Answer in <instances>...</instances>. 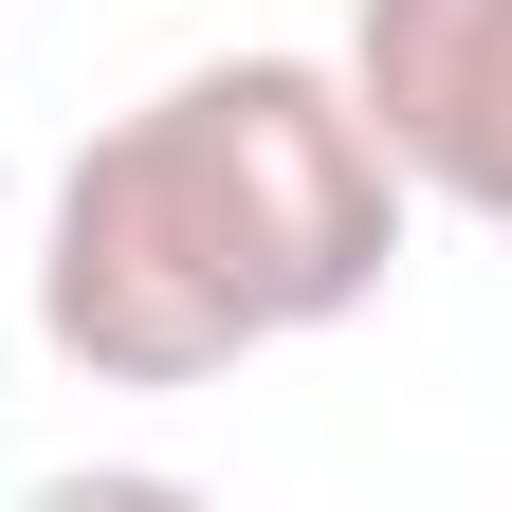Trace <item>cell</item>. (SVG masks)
<instances>
[{"mask_svg":"<svg viewBox=\"0 0 512 512\" xmlns=\"http://www.w3.org/2000/svg\"><path fill=\"white\" fill-rule=\"evenodd\" d=\"M348 110L403 165V202L512 220V0H348Z\"/></svg>","mask_w":512,"mask_h":512,"instance_id":"obj_2","label":"cell"},{"mask_svg":"<svg viewBox=\"0 0 512 512\" xmlns=\"http://www.w3.org/2000/svg\"><path fill=\"white\" fill-rule=\"evenodd\" d=\"M19 512H220L202 476H165V458H74V476H37Z\"/></svg>","mask_w":512,"mask_h":512,"instance_id":"obj_3","label":"cell"},{"mask_svg":"<svg viewBox=\"0 0 512 512\" xmlns=\"http://www.w3.org/2000/svg\"><path fill=\"white\" fill-rule=\"evenodd\" d=\"M403 256V165L330 55H202L55 165L37 330L92 384H220L293 330H348Z\"/></svg>","mask_w":512,"mask_h":512,"instance_id":"obj_1","label":"cell"}]
</instances>
